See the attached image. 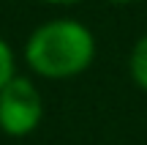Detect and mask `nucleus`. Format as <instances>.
I'll list each match as a JSON object with an SVG mask.
<instances>
[{"instance_id": "nucleus-1", "label": "nucleus", "mask_w": 147, "mask_h": 145, "mask_svg": "<svg viewBox=\"0 0 147 145\" xmlns=\"http://www.w3.org/2000/svg\"><path fill=\"white\" fill-rule=\"evenodd\" d=\"M25 63L41 80L65 82L84 74L95 60V36L84 22L71 16H57L27 36Z\"/></svg>"}, {"instance_id": "nucleus-2", "label": "nucleus", "mask_w": 147, "mask_h": 145, "mask_svg": "<svg viewBox=\"0 0 147 145\" xmlns=\"http://www.w3.org/2000/svg\"><path fill=\"white\" fill-rule=\"evenodd\" d=\"M44 120V99L30 77L16 74L0 91V131L5 137H27Z\"/></svg>"}, {"instance_id": "nucleus-3", "label": "nucleus", "mask_w": 147, "mask_h": 145, "mask_svg": "<svg viewBox=\"0 0 147 145\" xmlns=\"http://www.w3.org/2000/svg\"><path fill=\"white\" fill-rule=\"evenodd\" d=\"M128 74L142 91H147V33L134 44L131 55H128Z\"/></svg>"}, {"instance_id": "nucleus-4", "label": "nucleus", "mask_w": 147, "mask_h": 145, "mask_svg": "<svg viewBox=\"0 0 147 145\" xmlns=\"http://www.w3.org/2000/svg\"><path fill=\"white\" fill-rule=\"evenodd\" d=\"M16 77V55L11 49V44L0 36V91Z\"/></svg>"}, {"instance_id": "nucleus-5", "label": "nucleus", "mask_w": 147, "mask_h": 145, "mask_svg": "<svg viewBox=\"0 0 147 145\" xmlns=\"http://www.w3.org/2000/svg\"><path fill=\"white\" fill-rule=\"evenodd\" d=\"M44 3H49V5H74L79 0H44Z\"/></svg>"}, {"instance_id": "nucleus-6", "label": "nucleus", "mask_w": 147, "mask_h": 145, "mask_svg": "<svg viewBox=\"0 0 147 145\" xmlns=\"http://www.w3.org/2000/svg\"><path fill=\"white\" fill-rule=\"evenodd\" d=\"M106 3H112V5H128V3H136V0H106Z\"/></svg>"}]
</instances>
